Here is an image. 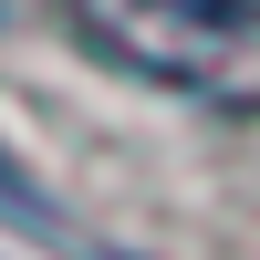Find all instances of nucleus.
Here are the masks:
<instances>
[{
    "label": "nucleus",
    "instance_id": "f257e3e1",
    "mask_svg": "<svg viewBox=\"0 0 260 260\" xmlns=\"http://www.w3.org/2000/svg\"><path fill=\"white\" fill-rule=\"evenodd\" d=\"M73 31L156 94L260 115V0H73Z\"/></svg>",
    "mask_w": 260,
    "mask_h": 260
}]
</instances>
